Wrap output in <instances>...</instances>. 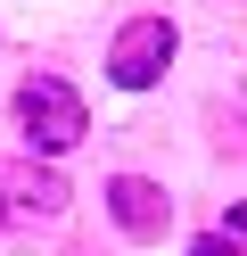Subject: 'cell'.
<instances>
[{
  "mask_svg": "<svg viewBox=\"0 0 247 256\" xmlns=\"http://www.w3.org/2000/svg\"><path fill=\"white\" fill-rule=\"evenodd\" d=\"M16 132H25L33 157H66L91 132V108H82V91L58 83V74H25V83H16Z\"/></svg>",
  "mask_w": 247,
  "mask_h": 256,
  "instance_id": "6da1fadb",
  "label": "cell"
},
{
  "mask_svg": "<svg viewBox=\"0 0 247 256\" xmlns=\"http://www.w3.org/2000/svg\"><path fill=\"white\" fill-rule=\"evenodd\" d=\"M173 50H181L173 17H132L124 34H115V50H107V83L115 91H148L165 66H173Z\"/></svg>",
  "mask_w": 247,
  "mask_h": 256,
  "instance_id": "7a4b0ae2",
  "label": "cell"
},
{
  "mask_svg": "<svg viewBox=\"0 0 247 256\" xmlns=\"http://www.w3.org/2000/svg\"><path fill=\"white\" fill-rule=\"evenodd\" d=\"M49 215H66L58 166H8L0 174V223H49Z\"/></svg>",
  "mask_w": 247,
  "mask_h": 256,
  "instance_id": "3957f363",
  "label": "cell"
},
{
  "mask_svg": "<svg viewBox=\"0 0 247 256\" xmlns=\"http://www.w3.org/2000/svg\"><path fill=\"white\" fill-rule=\"evenodd\" d=\"M107 215L124 240H165V223H173V198H165L157 182H140V174H115L107 182Z\"/></svg>",
  "mask_w": 247,
  "mask_h": 256,
  "instance_id": "277c9868",
  "label": "cell"
},
{
  "mask_svg": "<svg viewBox=\"0 0 247 256\" xmlns=\"http://www.w3.org/2000/svg\"><path fill=\"white\" fill-rule=\"evenodd\" d=\"M190 256H247V232H231V223H223V232L190 240Z\"/></svg>",
  "mask_w": 247,
  "mask_h": 256,
  "instance_id": "5b68a950",
  "label": "cell"
}]
</instances>
